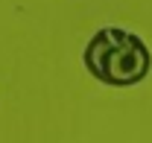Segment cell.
Returning a JSON list of instances; mask_svg holds the SVG:
<instances>
[{
	"instance_id": "6da1fadb",
	"label": "cell",
	"mask_w": 152,
	"mask_h": 143,
	"mask_svg": "<svg viewBox=\"0 0 152 143\" xmlns=\"http://www.w3.org/2000/svg\"><path fill=\"white\" fill-rule=\"evenodd\" d=\"M82 61L88 73L99 79L102 85L129 88L149 76L152 53L140 35H134L123 26H102L85 44Z\"/></svg>"
}]
</instances>
